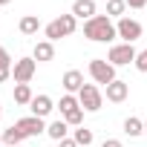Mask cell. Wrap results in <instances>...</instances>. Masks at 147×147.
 I'll return each instance as SVG.
<instances>
[{
    "mask_svg": "<svg viewBox=\"0 0 147 147\" xmlns=\"http://www.w3.org/2000/svg\"><path fill=\"white\" fill-rule=\"evenodd\" d=\"M84 38H90V40H95V43H110V40H115L118 32H115L113 18L95 15L92 20H87V23H84Z\"/></svg>",
    "mask_w": 147,
    "mask_h": 147,
    "instance_id": "cell-1",
    "label": "cell"
},
{
    "mask_svg": "<svg viewBox=\"0 0 147 147\" xmlns=\"http://www.w3.org/2000/svg\"><path fill=\"white\" fill-rule=\"evenodd\" d=\"M75 29H78V18L69 12V15H61V18H55L52 23H46V26H43V35H46V40L55 43V40H61V38H69Z\"/></svg>",
    "mask_w": 147,
    "mask_h": 147,
    "instance_id": "cell-2",
    "label": "cell"
},
{
    "mask_svg": "<svg viewBox=\"0 0 147 147\" xmlns=\"http://www.w3.org/2000/svg\"><path fill=\"white\" fill-rule=\"evenodd\" d=\"M90 75H92L95 84L110 87V84L115 81V66H113L107 58H92V61H90Z\"/></svg>",
    "mask_w": 147,
    "mask_h": 147,
    "instance_id": "cell-3",
    "label": "cell"
},
{
    "mask_svg": "<svg viewBox=\"0 0 147 147\" xmlns=\"http://www.w3.org/2000/svg\"><path fill=\"white\" fill-rule=\"evenodd\" d=\"M78 101H81L84 113H98L101 104H104V92L98 90V84H84L81 92H78Z\"/></svg>",
    "mask_w": 147,
    "mask_h": 147,
    "instance_id": "cell-4",
    "label": "cell"
},
{
    "mask_svg": "<svg viewBox=\"0 0 147 147\" xmlns=\"http://www.w3.org/2000/svg\"><path fill=\"white\" fill-rule=\"evenodd\" d=\"M35 72H38L35 58H18L15 66H12V78H15V84H29L35 78Z\"/></svg>",
    "mask_w": 147,
    "mask_h": 147,
    "instance_id": "cell-5",
    "label": "cell"
},
{
    "mask_svg": "<svg viewBox=\"0 0 147 147\" xmlns=\"http://www.w3.org/2000/svg\"><path fill=\"white\" fill-rule=\"evenodd\" d=\"M136 49H133V43H115L110 52H107V61L113 63V66H127V63H136Z\"/></svg>",
    "mask_w": 147,
    "mask_h": 147,
    "instance_id": "cell-6",
    "label": "cell"
},
{
    "mask_svg": "<svg viewBox=\"0 0 147 147\" xmlns=\"http://www.w3.org/2000/svg\"><path fill=\"white\" fill-rule=\"evenodd\" d=\"M115 32H118V38H124V43H133V40H138L141 38V23L138 20H133V18H121L118 23H115Z\"/></svg>",
    "mask_w": 147,
    "mask_h": 147,
    "instance_id": "cell-7",
    "label": "cell"
},
{
    "mask_svg": "<svg viewBox=\"0 0 147 147\" xmlns=\"http://www.w3.org/2000/svg\"><path fill=\"white\" fill-rule=\"evenodd\" d=\"M15 127L26 136V138H32V136H40V133H46V127L49 124H43V118H38V115H26V118H20V121H15Z\"/></svg>",
    "mask_w": 147,
    "mask_h": 147,
    "instance_id": "cell-8",
    "label": "cell"
},
{
    "mask_svg": "<svg viewBox=\"0 0 147 147\" xmlns=\"http://www.w3.org/2000/svg\"><path fill=\"white\" fill-rule=\"evenodd\" d=\"M107 90V101H113V104H121V101H127V95H130V84L127 81H121V78H115L110 87H104Z\"/></svg>",
    "mask_w": 147,
    "mask_h": 147,
    "instance_id": "cell-9",
    "label": "cell"
},
{
    "mask_svg": "<svg viewBox=\"0 0 147 147\" xmlns=\"http://www.w3.org/2000/svg\"><path fill=\"white\" fill-rule=\"evenodd\" d=\"M95 12H98L95 0H75V3H72V15L81 18L84 23H87V20H92V18H95Z\"/></svg>",
    "mask_w": 147,
    "mask_h": 147,
    "instance_id": "cell-10",
    "label": "cell"
},
{
    "mask_svg": "<svg viewBox=\"0 0 147 147\" xmlns=\"http://www.w3.org/2000/svg\"><path fill=\"white\" fill-rule=\"evenodd\" d=\"M29 110H32V115L46 118V115L55 110V101H52L49 95H35V98H32V104H29Z\"/></svg>",
    "mask_w": 147,
    "mask_h": 147,
    "instance_id": "cell-11",
    "label": "cell"
},
{
    "mask_svg": "<svg viewBox=\"0 0 147 147\" xmlns=\"http://www.w3.org/2000/svg\"><path fill=\"white\" fill-rule=\"evenodd\" d=\"M61 84H63V90H66L69 95H72V92H81V87H84V72H78V69H69V72H63Z\"/></svg>",
    "mask_w": 147,
    "mask_h": 147,
    "instance_id": "cell-12",
    "label": "cell"
},
{
    "mask_svg": "<svg viewBox=\"0 0 147 147\" xmlns=\"http://www.w3.org/2000/svg\"><path fill=\"white\" fill-rule=\"evenodd\" d=\"M32 58H35L38 63L52 61V58H55V43H52V40H38L35 49H32Z\"/></svg>",
    "mask_w": 147,
    "mask_h": 147,
    "instance_id": "cell-13",
    "label": "cell"
},
{
    "mask_svg": "<svg viewBox=\"0 0 147 147\" xmlns=\"http://www.w3.org/2000/svg\"><path fill=\"white\" fill-rule=\"evenodd\" d=\"M18 29H20V35H38V29H40L38 15H23L20 23H18Z\"/></svg>",
    "mask_w": 147,
    "mask_h": 147,
    "instance_id": "cell-14",
    "label": "cell"
},
{
    "mask_svg": "<svg viewBox=\"0 0 147 147\" xmlns=\"http://www.w3.org/2000/svg\"><path fill=\"white\" fill-rule=\"evenodd\" d=\"M66 133H69V124H66L63 118H58V121H52V124L46 127V136H49V138H55V141H63V138H66Z\"/></svg>",
    "mask_w": 147,
    "mask_h": 147,
    "instance_id": "cell-15",
    "label": "cell"
},
{
    "mask_svg": "<svg viewBox=\"0 0 147 147\" xmlns=\"http://www.w3.org/2000/svg\"><path fill=\"white\" fill-rule=\"evenodd\" d=\"M124 133H127L130 138H136V136H141V133H144V121H141V118H136V115H130V118H124Z\"/></svg>",
    "mask_w": 147,
    "mask_h": 147,
    "instance_id": "cell-16",
    "label": "cell"
},
{
    "mask_svg": "<svg viewBox=\"0 0 147 147\" xmlns=\"http://www.w3.org/2000/svg\"><path fill=\"white\" fill-rule=\"evenodd\" d=\"M23 138H26V136H23V133H20L15 124H12V127L3 133V144H6V147H20V144H23Z\"/></svg>",
    "mask_w": 147,
    "mask_h": 147,
    "instance_id": "cell-17",
    "label": "cell"
},
{
    "mask_svg": "<svg viewBox=\"0 0 147 147\" xmlns=\"http://www.w3.org/2000/svg\"><path fill=\"white\" fill-rule=\"evenodd\" d=\"M12 95H15L18 104H32V98H35L29 84H15V92H12Z\"/></svg>",
    "mask_w": 147,
    "mask_h": 147,
    "instance_id": "cell-18",
    "label": "cell"
},
{
    "mask_svg": "<svg viewBox=\"0 0 147 147\" xmlns=\"http://www.w3.org/2000/svg\"><path fill=\"white\" fill-rule=\"evenodd\" d=\"M127 12V0H107V18H124Z\"/></svg>",
    "mask_w": 147,
    "mask_h": 147,
    "instance_id": "cell-19",
    "label": "cell"
},
{
    "mask_svg": "<svg viewBox=\"0 0 147 147\" xmlns=\"http://www.w3.org/2000/svg\"><path fill=\"white\" fill-rule=\"evenodd\" d=\"M72 138H75V144H78V147H90V144L95 141L92 130H87V127H78V130H75V136H72Z\"/></svg>",
    "mask_w": 147,
    "mask_h": 147,
    "instance_id": "cell-20",
    "label": "cell"
},
{
    "mask_svg": "<svg viewBox=\"0 0 147 147\" xmlns=\"http://www.w3.org/2000/svg\"><path fill=\"white\" fill-rule=\"evenodd\" d=\"M58 107H61V115H66V113H72V110H78V107H81V101H78V95H69V92H66V95L61 98V104H58Z\"/></svg>",
    "mask_w": 147,
    "mask_h": 147,
    "instance_id": "cell-21",
    "label": "cell"
},
{
    "mask_svg": "<svg viewBox=\"0 0 147 147\" xmlns=\"http://www.w3.org/2000/svg\"><path fill=\"white\" fill-rule=\"evenodd\" d=\"M63 121H66L69 127H81V121H84V107L72 110V113H66V115H63Z\"/></svg>",
    "mask_w": 147,
    "mask_h": 147,
    "instance_id": "cell-22",
    "label": "cell"
},
{
    "mask_svg": "<svg viewBox=\"0 0 147 147\" xmlns=\"http://www.w3.org/2000/svg\"><path fill=\"white\" fill-rule=\"evenodd\" d=\"M136 69H138V72H147V49H141V52L136 55Z\"/></svg>",
    "mask_w": 147,
    "mask_h": 147,
    "instance_id": "cell-23",
    "label": "cell"
},
{
    "mask_svg": "<svg viewBox=\"0 0 147 147\" xmlns=\"http://www.w3.org/2000/svg\"><path fill=\"white\" fill-rule=\"evenodd\" d=\"M0 66H15L12 58H9V49H6V46H0Z\"/></svg>",
    "mask_w": 147,
    "mask_h": 147,
    "instance_id": "cell-24",
    "label": "cell"
},
{
    "mask_svg": "<svg viewBox=\"0 0 147 147\" xmlns=\"http://www.w3.org/2000/svg\"><path fill=\"white\" fill-rule=\"evenodd\" d=\"M12 78V66H0V84Z\"/></svg>",
    "mask_w": 147,
    "mask_h": 147,
    "instance_id": "cell-25",
    "label": "cell"
},
{
    "mask_svg": "<svg viewBox=\"0 0 147 147\" xmlns=\"http://www.w3.org/2000/svg\"><path fill=\"white\" fill-rule=\"evenodd\" d=\"M147 0H127V9H144Z\"/></svg>",
    "mask_w": 147,
    "mask_h": 147,
    "instance_id": "cell-26",
    "label": "cell"
},
{
    "mask_svg": "<svg viewBox=\"0 0 147 147\" xmlns=\"http://www.w3.org/2000/svg\"><path fill=\"white\" fill-rule=\"evenodd\" d=\"M101 147H124V144H121L118 138H104V144H101Z\"/></svg>",
    "mask_w": 147,
    "mask_h": 147,
    "instance_id": "cell-27",
    "label": "cell"
},
{
    "mask_svg": "<svg viewBox=\"0 0 147 147\" xmlns=\"http://www.w3.org/2000/svg\"><path fill=\"white\" fill-rule=\"evenodd\" d=\"M58 147H78V144H75V138H63V141H58Z\"/></svg>",
    "mask_w": 147,
    "mask_h": 147,
    "instance_id": "cell-28",
    "label": "cell"
},
{
    "mask_svg": "<svg viewBox=\"0 0 147 147\" xmlns=\"http://www.w3.org/2000/svg\"><path fill=\"white\" fill-rule=\"evenodd\" d=\"M6 3H12V0H0V6H6Z\"/></svg>",
    "mask_w": 147,
    "mask_h": 147,
    "instance_id": "cell-29",
    "label": "cell"
},
{
    "mask_svg": "<svg viewBox=\"0 0 147 147\" xmlns=\"http://www.w3.org/2000/svg\"><path fill=\"white\" fill-rule=\"evenodd\" d=\"M144 133H147V118H144Z\"/></svg>",
    "mask_w": 147,
    "mask_h": 147,
    "instance_id": "cell-30",
    "label": "cell"
},
{
    "mask_svg": "<svg viewBox=\"0 0 147 147\" xmlns=\"http://www.w3.org/2000/svg\"><path fill=\"white\" fill-rule=\"evenodd\" d=\"M0 118H3V107H0Z\"/></svg>",
    "mask_w": 147,
    "mask_h": 147,
    "instance_id": "cell-31",
    "label": "cell"
},
{
    "mask_svg": "<svg viewBox=\"0 0 147 147\" xmlns=\"http://www.w3.org/2000/svg\"><path fill=\"white\" fill-rule=\"evenodd\" d=\"M0 144H3V136H0Z\"/></svg>",
    "mask_w": 147,
    "mask_h": 147,
    "instance_id": "cell-32",
    "label": "cell"
},
{
    "mask_svg": "<svg viewBox=\"0 0 147 147\" xmlns=\"http://www.w3.org/2000/svg\"><path fill=\"white\" fill-rule=\"evenodd\" d=\"M20 147H23V144H20Z\"/></svg>",
    "mask_w": 147,
    "mask_h": 147,
    "instance_id": "cell-33",
    "label": "cell"
}]
</instances>
